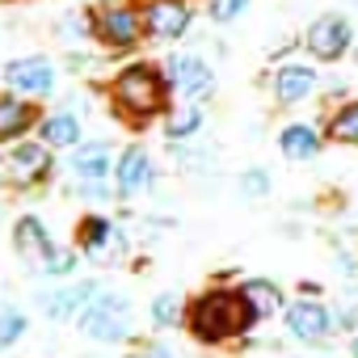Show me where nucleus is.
Listing matches in <instances>:
<instances>
[{
    "instance_id": "obj_13",
    "label": "nucleus",
    "mask_w": 358,
    "mask_h": 358,
    "mask_svg": "<svg viewBox=\"0 0 358 358\" xmlns=\"http://www.w3.org/2000/svg\"><path fill=\"white\" fill-rule=\"evenodd\" d=\"M76 249L85 257H93V262H110V257H118L127 249V241H122V232L106 215H85L76 224Z\"/></svg>"
},
{
    "instance_id": "obj_27",
    "label": "nucleus",
    "mask_w": 358,
    "mask_h": 358,
    "mask_svg": "<svg viewBox=\"0 0 358 358\" xmlns=\"http://www.w3.org/2000/svg\"><path fill=\"white\" fill-rule=\"evenodd\" d=\"M249 13V0H207V17L215 26H228V22H241Z\"/></svg>"
},
{
    "instance_id": "obj_4",
    "label": "nucleus",
    "mask_w": 358,
    "mask_h": 358,
    "mask_svg": "<svg viewBox=\"0 0 358 358\" xmlns=\"http://www.w3.org/2000/svg\"><path fill=\"white\" fill-rule=\"evenodd\" d=\"M76 324H80V333L93 337V341L118 345V341L131 337V303H127V295H110V291H101V295L76 316Z\"/></svg>"
},
{
    "instance_id": "obj_24",
    "label": "nucleus",
    "mask_w": 358,
    "mask_h": 358,
    "mask_svg": "<svg viewBox=\"0 0 358 358\" xmlns=\"http://www.w3.org/2000/svg\"><path fill=\"white\" fill-rule=\"evenodd\" d=\"M236 190H241L245 199H266V194L274 190V177H270L262 164H249V169H241V177H236Z\"/></svg>"
},
{
    "instance_id": "obj_11",
    "label": "nucleus",
    "mask_w": 358,
    "mask_h": 358,
    "mask_svg": "<svg viewBox=\"0 0 358 358\" xmlns=\"http://www.w3.org/2000/svg\"><path fill=\"white\" fill-rule=\"evenodd\" d=\"M5 85H9V93H17V97L43 101V97H51V89H55V64L43 59V55L9 59V64H5Z\"/></svg>"
},
{
    "instance_id": "obj_12",
    "label": "nucleus",
    "mask_w": 358,
    "mask_h": 358,
    "mask_svg": "<svg viewBox=\"0 0 358 358\" xmlns=\"http://www.w3.org/2000/svg\"><path fill=\"white\" fill-rule=\"evenodd\" d=\"M152 182H156V164H152L148 148H139V143L122 148V156L114 160V194H118V199H135V194H143Z\"/></svg>"
},
{
    "instance_id": "obj_23",
    "label": "nucleus",
    "mask_w": 358,
    "mask_h": 358,
    "mask_svg": "<svg viewBox=\"0 0 358 358\" xmlns=\"http://www.w3.org/2000/svg\"><path fill=\"white\" fill-rule=\"evenodd\" d=\"M186 308H190V303L177 295V291H160L148 312H152V324H156V329H177V324H186Z\"/></svg>"
},
{
    "instance_id": "obj_31",
    "label": "nucleus",
    "mask_w": 358,
    "mask_h": 358,
    "mask_svg": "<svg viewBox=\"0 0 358 358\" xmlns=\"http://www.w3.org/2000/svg\"><path fill=\"white\" fill-rule=\"evenodd\" d=\"M350 358H358V333L350 337Z\"/></svg>"
},
{
    "instance_id": "obj_20",
    "label": "nucleus",
    "mask_w": 358,
    "mask_h": 358,
    "mask_svg": "<svg viewBox=\"0 0 358 358\" xmlns=\"http://www.w3.org/2000/svg\"><path fill=\"white\" fill-rule=\"evenodd\" d=\"M324 139L329 143H341V148H358V97H345L337 106H329L324 114Z\"/></svg>"
},
{
    "instance_id": "obj_26",
    "label": "nucleus",
    "mask_w": 358,
    "mask_h": 358,
    "mask_svg": "<svg viewBox=\"0 0 358 358\" xmlns=\"http://www.w3.org/2000/svg\"><path fill=\"white\" fill-rule=\"evenodd\" d=\"M76 266H80V249H55L43 262V274L47 278H68V274H76Z\"/></svg>"
},
{
    "instance_id": "obj_32",
    "label": "nucleus",
    "mask_w": 358,
    "mask_h": 358,
    "mask_svg": "<svg viewBox=\"0 0 358 358\" xmlns=\"http://www.w3.org/2000/svg\"><path fill=\"white\" fill-rule=\"evenodd\" d=\"M354 9H358V0H354Z\"/></svg>"
},
{
    "instance_id": "obj_10",
    "label": "nucleus",
    "mask_w": 358,
    "mask_h": 358,
    "mask_svg": "<svg viewBox=\"0 0 358 358\" xmlns=\"http://www.w3.org/2000/svg\"><path fill=\"white\" fill-rule=\"evenodd\" d=\"M316 89H320V72H316L312 64L287 59V64H278V68L270 72V97H274V106H282V110L312 101Z\"/></svg>"
},
{
    "instance_id": "obj_18",
    "label": "nucleus",
    "mask_w": 358,
    "mask_h": 358,
    "mask_svg": "<svg viewBox=\"0 0 358 358\" xmlns=\"http://www.w3.org/2000/svg\"><path fill=\"white\" fill-rule=\"evenodd\" d=\"M13 249H17L30 266H38V270H43V262L55 253V241H51V232L43 228V220H38V215H22V220L13 224Z\"/></svg>"
},
{
    "instance_id": "obj_30",
    "label": "nucleus",
    "mask_w": 358,
    "mask_h": 358,
    "mask_svg": "<svg viewBox=\"0 0 358 358\" xmlns=\"http://www.w3.org/2000/svg\"><path fill=\"white\" fill-rule=\"evenodd\" d=\"M299 295H308V299H320V282H299Z\"/></svg>"
},
{
    "instance_id": "obj_29",
    "label": "nucleus",
    "mask_w": 358,
    "mask_h": 358,
    "mask_svg": "<svg viewBox=\"0 0 358 358\" xmlns=\"http://www.w3.org/2000/svg\"><path fill=\"white\" fill-rule=\"evenodd\" d=\"M139 358H177V354H173L164 341H143V345H139Z\"/></svg>"
},
{
    "instance_id": "obj_28",
    "label": "nucleus",
    "mask_w": 358,
    "mask_h": 358,
    "mask_svg": "<svg viewBox=\"0 0 358 358\" xmlns=\"http://www.w3.org/2000/svg\"><path fill=\"white\" fill-rule=\"evenodd\" d=\"M76 194H80V199H93V203H101V199H114L106 182H80V186H76Z\"/></svg>"
},
{
    "instance_id": "obj_6",
    "label": "nucleus",
    "mask_w": 358,
    "mask_h": 358,
    "mask_svg": "<svg viewBox=\"0 0 358 358\" xmlns=\"http://www.w3.org/2000/svg\"><path fill=\"white\" fill-rule=\"evenodd\" d=\"M282 329H287V337L299 341V345H324V341L337 333V320H333V308H329L324 299L299 295V299H291V303L282 308Z\"/></svg>"
},
{
    "instance_id": "obj_15",
    "label": "nucleus",
    "mask_w": 358,
    "mask_h": 358,
    "mask_svg": "<svg viewBox=\"0 0 358 358\" xmlns=\"http://www.w3.org/2000/svg\"><path fill=\"white\" fill-rule=\"evenodd\" d=\"M320 148H324V127H320V122H303V118H295V122H287V127L278 131V152H282L287 160H295V164L316 160Z\"/></svg>"
},
{
    "instance_id": "obj_22",
    "label": "nucleus",
    "mask_w": 358,
    "mask_h": 358,
    "mask_svg": "<svg viewBox=\"0 0 358 358\" xmlns=\"http://www.w3.org/2000/svg\"><path fill=\"white\" fill-rule=\"evenodd\" d=\"M199 131H203V106H194V101H182L177 110L164 114V139L169 143H186Z\"/></svg>"
},
{
    "instance_id": "obj_14",
    "label": "nucleus",
    "mask_w": 358,
    "mask_h": 358,
    "mask_svg": "<svg viewBox=\"0 0 358 358\" xmlns=\"http://www.w3.org/2000/svg\"><path fill=\"white\" fill-rule=\"evenodd\" d=\"M97 295H101V282H97V278H80V282L55 287L51 295H38V308H43L51 320H76Z\"/></svg>"
},
{
    "instance_id": "obj_21",
    "label": "nucleus",
    "mask_w": 358,
    "mask_h": 358,
    "mask_svg": "<svg viewBox=\"0 0 358 358\" xmlns=\"http://www.w3.org/2000/svg\"><path fill=\"white\" fill-rule=\"evenodd\" d=\"M38 139H43L51 152L76 148V143H80V118H76V114H68V110L43 114V118H38Z\"/></svg>"
},
{
    "instance_id": "obj_1",
    "label": "nucleus",
    "mask_w": 358,
    "mask_h": 358,
    "mask_svg": "<svg viewBox=\"0 0 358 358\" xmlns=\"http://www.w3.org/2000/svg\"><path fill=\"white\" fill-rule=\"evenodd\" d=\"M253 324H257V316L249 312L241 287H207L186 308V329L203 345H228V341L245 337Z\"/></svg>"
},
{
    "instance_id": "obj_9",
    "label": "nucleus",
    "mask_w": 358,
    "mask_h": 358,
    "mask_svg": "<svg viewBox=\"0 0 358 358\" xmlns=\"http://www.w3.org/2000/svg\"><path fill=\"white\" fill-rule=\"evenodd\" d=\"M143 34L152 43H177L194 26V5L190 0H143Z\"/></svg>"
},
{
    "instance_id": "obj_17",
    "label": "nucleus",
    "mask_w": 358,
    "mask_h": 358,
    "mask_svg": "<svg viewBox=\"0 0 358 358\" xmlns=\"http://www.w3.org/2000/svg\"><path fill=\"white\" fill-rule=\"evenodd\" d=\"M68 169L80 177V182H106L114 173V148L106 139H93V143H76L72 148V160Z\"/></svg>"
},
{
    "instance_id": "obj_5",
    "label": "nucleus",
    "mask_w": 358,
    "mask_h": 358,
    "mask_svg": "<svg viewBox=\"0 0 358 358\" xmlns=\"http://www.w3.org/2000/svg\"><path fill=\"white\" fill-rule=\"evenodd\" d=\"M0 164H5V186H13V190H38L55 169L51 148L43 139H17L0 156Z\"/></svg>"
},
{
    "instance_id": "obj_2",
    "label": "nucleus",
    "mask_w": 358,
    "mask_h": 358,
    "mask_svg": "<svg viewBox=\"0 0 358 358\" xmlns=\"http://www.w3.org/2000/svg\"><path fill=\"white\" fill-rule=\"evenodd\" d=\"M169 76L164 68L156 64H127L114 80H110V101H114V114L131 127H143L152 118H164L169 114Z\"/></svg>"
},
{
    "instance_id": "obj_7",
    "label": "nucleus",
    "mask_w": 358,
    "mask_h": 358,
    "mask_svg": "<svg viewBox=\"0 0 358 358\" xmlns=\"http://www.w3.org/2000/svg\"><path fill=\"white\" fill-rule=\"evenodd\" d=\"M160 68H164V76H169V89L182 97V101L203 106V101L215 93V72H211V64H207L203 55H186V51H177V55H169Z\"/></svg>"
},
{
    "instance_id": "obj_16",
    "label": "nucleus",
    "mask_w": 358,
    "mask_h": 358,
    "mask_svg": "<svg viewBox=\"0 0 358 358\" xmlns=\"http://www.w3.org/2000/svg\"><path fill=\"white\" fill-rule=\"evenodd\" d=\"M26 131H38V110L30 97L5 93L0 97V143H17L26 139Z\"/></svg>"
},
{
    "instance_id": "obj_25",
    "label": "nucleus",
    "mask_w": 358,
    "mask_h": 358,
    "mask_svg": "<svg viewBox=\"0 0 358 358\" xmlns=\"http://www.w3.org/2000/svg\"><path fill=\"white\" fill-rule=\"evenodd\" d=\"M26 333V312L22 308H0V350H9Z\"/></svg>"
},
{
    "instance_id": "obj_3",
    "label": "nucleus",
    "mask_w": 358,
    "mask_h": 358,
    "mask_svg": "<svg viewBox=\"0 0 358 358\" xmlns=\"http://www.w3.org/2000/svg\"><path fill=\"white\" fill-rule=\"evenodd\" d=\"M299 47L308 59L316 64H341L354 47H358V30L345 13H320L316 22H308V30L299 34Z\"/></svg>"
},
{
    "instance_id": "obj_8",
    "label": "nucleus",
    "mask_w": 358,
    "mask_h": 358,
    "mask_svg": "<svg viewBox=\"0 0 358 358\" xmlns=\"http://www.w3.org/2000/svg\"><path fill=\"white\" fill-rule=\"evenodd\" d=\"M93 34L101 47L110 51H135L148 34H143V13L131 5H106L93 13Z\"/></svg>"
},
{
    "instance_id": "obj_19",
    "label": "nucleus",
    "mask_w": 358,
    "mask_h": 358,
    "mask_svg": "<svg viewBox=\"0 0 358 358\" xmlns=\"http://www.w3.org/2000/svg\"><path fill=\"white\" fill-rule=\"evenodd\" d=\"M241 295H245L249 312L257 316V324L287 308V295H282V287L274 278H241Z\"/></svg>"
}]
</instances>
